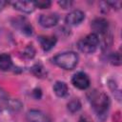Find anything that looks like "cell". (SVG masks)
I'll use <instances>...</instances> for the list:
<instances>
[{
  "instance_id": "12",
  "label": "cell",
  "mask_w": 122,
  "mask_h": 122,
  "mask_svg": "<svg viewBox=\"0 0 122 122\" xmlns=\"http://www.w3.org/2000/svg\"><path fill=\"white\" fill-rule=\"evenodd\" d=\"M12 66L11 58L7 53L0 54V70L1 71H9Z\"/></svg>"
},
{
  "instance_id": "5",
  "label": "cell",
  "mask_w": 122,
  "mask_h": 122,
  "mask_svg": "<svg viewBox=\"0 0 122 122\" xmlns=\"http://www.w3.org/2000/svg\"><path fill=\"white\" fill-rule=\"evenodd\" d=\"M27 119L29 122H51L49 115L39 110H30L27 112Z\"/></svg>"
},
{
  "instance_id": "8",
  "label": "cell",
  "mask_w": 122,
  "mask_h": 122,
  "mask_svg": "<svg viewBox=\"0 0 122 122\" xmlns=\"http://www.w3.org/2000/svg\"><path fill=\"white\" fill-rule=\"evenodd\" d=\"M92 29L95 31L93 33L104 34L108 30V22L103 18H96L92 22Z\"/></svg>"
},
{
  "instance_id": "7",
  "label": "cell",
  "mask_w": 122,
  "mask_h": 122,
  "mask_svg": "<svg viewBox=\"0 0 122 122\" xmlns=\"http://www.w3.org/2000/svg\"><path fill=\"white\" fill-rule=\"evenodd\" d=\"M85 18V14L83 11L79 10H75L71 12H70L66 17V22L69 25H78L80 24Z\"/></svg>"
},
{
  "instance_id": "11",
  "label": "cell",
  "mask_w": 122,
  "mask_h": 122,
  "mask_svg": "<svg viewBox=\"0 0 122 122\" xmlns=\"http://www.w3.org/2000/svg\"><path fill=\"white\" fill-rule=\"evenodd\" d=\"M53 92L54 93L59 96V97H64L68 94V92H69V89H68V86L66 83L64 82H56L54 85H53Z\"/></svg>"
},
{
  "instance_id": "16",
  "label": "cell",
  "mask_w": 122,
  "mask_h": 122,
  "mask_svg": "<svg viewBox=\"0 0 122 122\" xmlns=\"http://www.w3.org/2000/svg\"><path fill=\"white\" fill-rule=\"evenodd\" d=\"M51 1H48V0H40V1H35L33 2V5L35 8H39V9H47L51 6Z\"/></svg>"
},
{
  "instance_id": "14",
  "label": "cell",
  "mask_w": 122,
  "mask_h": 122,
  "mask_svg": "<svg viewBox=\"0 0 122 122\" xmlns=\"http://www.w3.org/2000/svg\"><path fill=\"white\" fill-rule=\"evenodd\" d=\"M7 104H8V95L5 92V91L0 88V112L5 107H7Z\"/></svg>"
},
{
  "instance_id": "9",
  "label": "cell",
  "mask_w": 122,
  "mask_h": 122,
  "mask_svg": "<svg viewBox=\"0 0 122 122\" xmlns=\"http://www.w3.org/2000/svg\"><path fill=\"white\" fill-rule=\"evenodd\" d=\"M11 5L14 7V9L26 13L32 12L35 8L33 5V2H28V1H15V2H12Z\"/></svg>"
},
{
  "instance_id": "19",
  "label": "cell",
  "mask_w": 122,
  "mask_h": 122,
  "mask_svg": "<svg viewBox=\"0 0 122 122\" xmlns=\"http://www.w3.org/2000/svg\"><path fill=\"white\" fill-rule=\"evenodd\" d=\"M71 2H69V1H61V2H59V5L61 7H63L64 9L69 8L71 6Z\"/></svg>"
},
{
  "instance_id": "1",
  "label": "cell",
  "mask_w": 122,
  "mask_h": 122,
  "mask_svg": "<svg viewBox=\"0 0 122 122\" xmlns=\"http://www.w3.org/2000/svg\"><path fill=\"white\" fill-rule=\"evenodd\" d=\"M90 101L92 107L98 115H103L107 112L110 106V99L106 93L94 91L91 93Z\"/></svg>"
},
{
  "instance_id": "6",
  "label": "cell",
  "mask_w": 122,
  "mask_h": 122,
  "mask_svg": "<svg viewBox=\"0 0 122 122\" xmlns=\"http://www.w3.org/2000/svg\"><path fill=\"white\" fill-rule=\"evenodd\" d=\"M58 22V16L55 13L42 14L39 17V23L44 28H51L55 26Z\"/></svg>"
},
{
  "instance_id": "20",
  "label": "cell",
  "mask_w": 122,
  "mask_h": 122,
  "mask_svg": "<svg viewBox=\"0 0 122 122\" xmlns=\"http://www.w3.org/2000/svg\"><path fill=\"white\" fill-rule=\"evenodd\" d=\"M78 122H92V121H91L90 119H88L87 117H81L80 119H79V121Z\"/></svg>"
},
{
  "instance_id": "3",
  "label": "cell",
  "mask_w": 122,
  "mask_h": 122,
  "mask_svg": "<svg viewBox=\"0 0 122 122\" xmlns=\"http://www.w3.org/2000/svg\"><path fill=\"white\" fill-rule=\"evenodd\" d=\"M99 45V38L95 33H90L78 42V48L85 53L93 52Z\"/></svg>"
},
{
  "instance_id": "13",
  "label": "cell",
  "mask_w": 122,
  "mask_h": 122,
  "mask_svg": "<svg viewBox=\"0 0 122 122\" xmlns=\"http://www.w3.org/2000/svg\"><path fill=\"white\" fill-rule=\"evenodd\" d=\"M31 71L33 72L34 75H36L37 77H45L46 74H47V71L45 70V68L41 65V64H35L32 68H31Z\"/></svg>"
},
{
  "instance_id": "15",
  "label": "cell",
  "mask_w": 122,
  "mask_h": 122,
  "mask_svg": "<svg viewBox=\"0 0 122 122\" xmlns=\"http://www.w3.org/2000/svg\"><path fill=\"white\" fill-rule=\"evenodd\" d=\"M80 107H81V104H80V102H79L77 99H73V100H71V101L68 104V109H69L71 112H77V111L80 109Z\"/></svg>"
},
{
  "instance_id": "18",
  "label": "cell",
  "mask_w": 122,
  "mask_h": 122,
  "mask_svg": "<svg viewBox=\"0 0 122 122\" xmlns=\"http://www.w3.org/2000/svg\"><path fill=\"white\" fill-rule=\"evenodd\" d=\"M25 55H27L29 58H30V57H32L33 55H34V50H33V48L31 47V46H29L27 49H26V51H25V53H24Z\"/></svg>"
},
{
  "instance_id": "10",
  "label": "cell",
  "mask_w": 122,
  "mask_h": 122,
  "mask_svg": "<svg viewBox=\"0 0 122 122\" xmlns=\"http://www.w3.org/2000/svg\"><path fill=\"white\" fill-rule=\"evenodd\" d=\"M38 40L44 51H50L51 48L54 47L56 43V38L54 36H40Z\"/></svg>"
},
{
  "instance_id": "2",
  "label": "cell",
  "mask_w": 122,
  "mask_h": 122,
  "mask_svg": "<svg viewBox=\"0 0 122 122\" xmlns=\"http://www.w3.org/2000/svg\"><path fill=\"white\" fill-rule=\"evenodd\" d=\"M53 62L65 70H72L78 62V55L73 51L59 53L53 57Z\"/></svg>"
},
{
  "instance_id": "4",
  "label": "cell",
  "mask_w": 122,
  "mask_h": 122,
  "mask_svg": "<svg viewBox=\"0 0 122 122\" xmlns=\"http://www.w3.org/2000/svg\"><path fill=\"white\" fill-rule=\"evenodd\" d=\"M71 82L73 84L74 87H76L79 90H85L90 86V79L89 76L82 71H79L77 73H75L72 76Z\"/></svg>"
},
{
  "instance_id": "17",
  "label": "cell",
  "mask_w": 122,
  "mask_h": 122,
  "mask_svg": "<svg viewBox=\"0 0 122 122\" xmlns=\"http://www.w3.org/2000/svg\"><path fill=\"white\" fill-rule=\"evenodd\" d=\"M111 61L112 64L114 65H120L121 63V58H120V54L118 52H114L112 54L111 56Z\"/></svg>"
}]
</instances>
